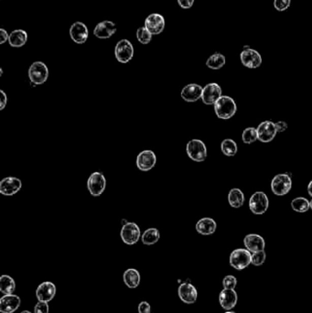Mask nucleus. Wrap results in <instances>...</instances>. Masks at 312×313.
<instances>
[{
	"label": "nucleus",
	"instance_id": "1",
	"mask_svg": "<svg viewBox=\"0 0 312 313\" xmlns=\"http://www.w3.org/2000/svg\"><path fill=\"white\" fill-rule=\"evenodd\" d=\"M236 104L233 98L230 96H221L214 104V111L216 116L221 119L227 120L233 118L236 113Z\"/></svg>",
	"mask_w": 312,
	"mask_h": 313
},
{
	"label": "nucleus",
	"instance_id": "2",
	"mask_svg": "<svg viewBox=\"0 0 312 313\" xmlns=\"http://www.w3.org/2000/svg\"><path fill=\"white\" fill-rule=\"evenodd\" d=\"M49 77V70L46 64L42 62L33 63L28 69V78L30 82L40 86L46 82Z\"/></svg>",
	"mask_w": 312,
	"mask_h": 313
},
{
	"label": "nucleus",
	"instance_id": "3",
	"mask_svg": "<svg viewBox=\"0 0 312 313\" xmlns=\"http://www.w3.org/2000/svg\"><path fill=\"white\" fill-rule=\"evenodd\" d=\"M251 258L252 254L247 249H235L230 255V265L237 270H243L251 264Z\"/></svg>",
	"mask_w": 312,
	"mask_h": 313
},
{
	"label": "nucleus",
	"instance_id": "4",
	"mask_svg": "<svg viewBox=\"0 0 312 313\" xmlns=\"http://www.w3.org/2000/svg\"><path fill=\"white\" fill-rule=\"evenodd\" d=\"M186 151L189 158L197 162L204 161L207 158V149L205 144L200 139L189 141Z\"/></svg>",
	"mask_w": 312,
	"mask_h": 313
},
{
	"label": "nucleus",
	"instance_id": "5",
	"mask_svg": "<svg viewBox=\"0 0 312 313\" xmlns=\"http://www.w3.org/2000/svg\"><path fill=\"white\" fill-rule=\"evenodd\" d=\"M292 187L291 178L288 174H277L271 182V190L277 196L286 195Z\"/></svg>",
	"mask_w": 312,
	"mask_h": 313
},
{
	"label": "nucleus",
	"instance_id": "6",
	"mask_svg": "<svg viewBox=\"0 0 312 313\" xmlns=\"http://www.w3.org/2000/svg\"><path fill=\"white\" fill-rule=\"evenodd\" d=\"M106 181L104 174L99 172L92 173L87 181V189L91 195H101L106 190Z\"/></svg>",
	"mask_w": 312,
	"mask_h": 313
},
{
	"label": "nucleus",
	"instance_id": "7",
	"mask_svg": "<svg viewBox=\"0 0 312 313\" xmlns=\"http://www.w3.org/2000/svg\"><path fill=\"white\" fill-rule=\"evenodd\" d=\"M120 235L124 244L133 245L138 243L141 236V233H140V228L136 222H130L123 225Z\"/></svg>",
	"mask_w": 312,
	"mask_h": 313
},
{
	"label": "nucleus",
	"instance_id": "8",
	"mask_svg": "<svg viewBox=\"0 0 312 313\" xmlns=\"http://www.w3.org/2000/svg\"><path fill=\"white\" fill-rule=\"evenodd\" d=\"M116 60L121 64H128L134 56V47L129 40H121L116 43L115 48Z\"/></svg>",
	"mask_w": 312,
	"mask_h": 313
},
{
	"label": "nucleus",
	"instance_id": "9",
	"mask_svg": "<svg viewBox=\"0 0 312 313\" xmlns=\"http://www.w3.org/2000/svg\"><path fill=\"white\" fill-rule=\"evenodd\" d=\"M269 205V201L265 192L257 191L249 200V208L255 214H263L266 212Z\"/></svg>",
	"mask_w": 312,
	"mask_h": 313
},
{
	"label": "nucleus",
	"instance_id": "10",
	"mask_svg": "<svg viewBox=\"0 0 312 313\" xmlns=\"http://www.w3.org/2000/svg\"><path fill=\"white\" fill-rule=\"evenodd\" d=\"M240 59L243 66L249 69L258 68L262 64V57L257 50L244 47V50L240 54Z\"/></svg>",
	"mask_w": 312,
	"mask_h": 313
},
{
	"label": "nucleus",
	"instance_id": "11",
	"mask_svg": "<svg viewBox=\"0 0 312 313\" xmlns=\"http://www.w3.org/2000/svg\"><path fill=\"white\" fill-rule=\"evenodd\" d=\"M257 136L258 140L263 143H269L275 138L277 133L275 123L272 121H265L261 123L257 127Z\"/></svg>",
	"mask_w": 312,
	"mask_h": 313
},
{
	"label": "nucleus",
	"instance_id": "12",
	"mask_svg": "<svg viewBox=\"0 0 312 313\" xmlns=\"http://www.w3.org/2000/svg\"><path fill=\"white\" fill-rule=\"evenodd\" d=\"M21 187L22 182L18 178H4L0 182V193L5 196L14 195L20 191Z\"/></svg>",
	"mask_w": 312,
	"mask_h": 313
},
{
	"label": "nucleus",
	"instance_id": "13",
	"mask_svg": "<svg viewBox=\"0 0 312 313\" xmlns=\"http://www.w3.org/2000/svg\"><path fill=\"white\" fill-rule=\"evenodd\" d=\"M157 162L156 154L152 150H143L137 158V167L141 172H148L155 167Z\"/></svg>",
	"mask_w": 312,
	"mask_h": 313
},
{
	"label": "nucleus",
	"instance_id": "14",
	"mask_svg": "<svg viewBox=\"0 0 312 313\" xmlns=\"http://www.w3.org/2000/svg\"><path fill=\"white\" fill-rule=\"evenodd\" d=\"M145 27L152 35L161 34L165 27V19L161 14H150L145 20Z\"/></svg>",
	"mask_w": 312,
	"mask_h": 313
},
{
	"label": "nucleus",
	"instance_id": "15",
	"mask_svg": "<svg viewBox=\"0 0 312 313\" xmlns=\"http://www.w3.org/2000/svg\"><path fill=\"white\" fill-rule=\"evenodd\" d=\"M222 96V88L215 82H211L205 86L202 91V100L208 105L215 104Z\"/></svg>",
	"mask_w": 312,
	"mask_h": 313
},
{
	"label": "nucleus",
	"instance_id": "16",
	"mask_svg": "<svg viewBox=\"0 0 312 313\" xmlns=\"http://www.w3.org/2000/svg\"><path fill=\"white\" fill-rule=\"evenodd\" d=\"M70 36L75 43L83 44L85 41H87L88 36H89V31H88L86 25L80 21L74 23L70 29Z\"/></svg>",
	"mask_w": 312,
	"mask_h": 313
},
{
	"label": "nucleus",
	"instance_id": "17",
	"mask_svg": "<svg viewBox=\"0 0 312 313\" xmlns=\"http://www.w3.org/2000/svg\"><path fill=\"white\" fill-rule=\"evenodd\" d=\"M21 300L14 294L3 296L0 300V312L13 313L19 309Z\"/></svg>",
	"mask_w": 312,
	"mask_h": 313
},
{
	"label": "nucleus",
	"instance_id": "18",
	"mask_svg": "<svg viewBox=\"0 0 312 313\" xmlns=\"http://www.w3.org/2000/svg\"><path fill=\"white\" fill-rule=\"evenodd\" d=\"M179 297L184 303L193 304L197 300L198 292L196 288L191 283H182L178 290Z\"/></svg>",
	"mask_w": 312,
	"mask_h": 313
},
{
	"label": "nucleus",
	"instance_id": "19",
	"mask_svg": "<svg viewBox=\"0 0 312 313\" xmlns=\"http://www.w3.org/2000/svg\"><path fill=\"white\" fill-rule=\"evenodd\" d=\"M56 294V287L52 282H43L38 287L36 297L39 301L49 302L53 300Z\"/></svg>",
	"mask_w": 312,
	"mask_h": 313
},
{
	"label": "nucleus",
	"instance_id": "20",
	"mask_svg": "<svg viewBox=\"0 0 312 313\" xmlns=\"http://www.w3.org/2000/svg\"><path fill=\"white\" fill-rule=\"evenodd\" d=\"M203 88L197 83H190L188 86L183 87L181 91V98L186 102H196L202 98Z\"/></svg>",
	"mask_w": 312,
	"mask_h": 313
},
{
	"label": "nucleus",
	"instance_id": "21",
	"mask_svg": "<svg viewBox=\"0 0 312 313\" xmlns=\"http://www.w3.org/2000/svg\"><path fill=\"white\" fill-rule=\"evenodd\" d=\"M115 32L116 26L115 23L110 20H105L97 24L93 30V35L99 39H108L113 36Z\"/></svg>",
	"mask_w": 312,
	"mask_h": 313
},
{
	"label": "nucleus",
	"instance_id": "22",
	"mask_svg": "<svg viewBox=\"0 0 312 313\" xmlns=\"http://www.w3.org/2000/svg\"><path fill=\"white\" fill-rule=\"evenodd\" d=\"M237 300H238L237 293L234 291V290L224 289L221 291L219 301H220V304L223 309H226V310L234 309L237 303Z\"/></svg>",
	"mask_w": 312,
	"mask_h": 313
},
{
	"label": "nucleus",
	"instance_id": "23",
	"mask_svg": "<svg viewBox=\"0 0 312 313\" xmlns=\"http://www.w3.org/2000/svg\"><path fill=\"white\" fill-rule=\"evenodd\" d=\"M243 245L246 247V249L252 253L258 252L265 249V240L262 236L256 235V234H251L247 235L243 239Z\"/></svg>",
	"mask_w": 312,
	"mask_h": 313
},
{
	"label": "nucleus",
	"instance_id": "24",
	"mask_svg": "<svg viewBox=\"0 0 312 313\" xmlns=\"http://www.w3.org/2000/svg\"><path fill=\"white\" fill-rule=\"evenodd\" d=\"M217 224L211 218H202L196 223V231L202 236L212 235L216 231Z\"/></svg>",
	"mask_w": 312,
	"mask_h": 313
},
{
	"label": "nucleus",
	"instance_id": "25",
	"mask_svg": "<svg viewBox=\"0 0 312 313\" xmlns=\"http://www.w3.org/2000/svg\"><path fill=\"white\" fill-rule=\"evenodd\" d=\"M27 41H28V34L23 30H16L10 34L9 42L10 46L15 48L22 47L26 44Z\"/></svg>",
	"mask_w": 312,
	"mask_h": 313
},
{
	"label": "nucleus",
	"instance_id": "26",
	"mask_svg": "<svg viewBox=\"0 0 312 313\" xmlns=\"http://www.w3.org/2000/svg\"><path fill=\"white\" fill-rule=\"evenodd\" d=\"M123 280L124 284L130 289H136L140 283V274L137 269L129 268L124 271Z\"/></svg>",
	"mask_w": 312,
	"mask_h": 313
},
{
	"label": "nucleus",
	"instance_id": "27",
	"mask_svg": "<svg viewBox=\"0 0 312 313\" xmlns=\"http://www.w3.org/2000/svg\"><path fill=\"white\" fill-rule=\"evenodd\" d=\"M228 202L233 208L237 209L242 207L244 203V195H243V191L236 188L232 189L228 195Z\"/></svg>",
	"mask_w": 312,
	"mask_h": 313
},
{
	"label": "nucleus",
	"instance_id": "28",
	"mask_svg": "<svg viewBox=\"0 0 312 313\" xmlns=\"http://www.w3.org/2000/svg\"><path fill=\"white\" fill-rule=\"evenodd\" d=\"M15 290H16V283L12 277L8 275H3L0 277V291L3 294L5 295L13 294Z\"/></svg>",
	"mask_w": 312,
	"mask_h": 313
},
{
	"label": "nucleus",
	"instance_id": "29",
	"mask_svg": "<svg viewBox=\"0 0 312 313\" xmlns=\"http://www.w3.org/2000/svg\"><path fill=\"white\" fill-rule=\"evenodd\" d=\"M160 237H161L160 231L157 228H148L144 232L141 239L144 245H152L160 240Z\"/></svg>",
	"mask_w": 312,
	"mask_h": 313
},
{
	"label": "nucleus",
	"instance_id": "30",
	"mask_svg": "<svg viewBox=\"0 0 312 313\" xmlns=\"http://www.w3.org/2000/svg\"><path fill=\"white\" fill-rule=\"evenodd\" d=\"M226 60L225 57L221 53H214L209 57V59L207 60L206 65L208 68L211 70H220L223 68L225 65Z\"/></svg>",
	"mask_w": 312,
	"mask_h": 313
},
{
	"label": "nucleus",
	"instance_id": "31",
	"mask_svg": "<svg viewBox=\"0 0 312 313\" xmlns=\"http://www.w3.org/2000/svg\"><path fill=\"white\" fill-rule=\"evenodd\" d=\"M221 150L222 152L227 156V157H234V155L237 153V145L233 139H225L221 144Z\"/></svg>",
	"mask_w": 312,
	"mask_h": 313
},
{
	"label": "nucleus",
	"instance_id": "32",
	"mask_svg": "<svg viewBox=\"0 0 312 313\" xmlns=\"http://www.w3.org/2000/svg\"><path fill=\"white\" fill-rule=\"evenodd\" d=\"M291 207L294 211H296L298 213H306L307 210L310 208L309 202L304 197H298V198L294 199L291 203Z\"/></svg>",
	"mask_w": 312,
	"mask_h": 313
},
{
	"label": "nucleus",
	"instance_id": "33",
	"mask_svg": "<svg viewBox=\"0 0 312 313\" xmlns=\"http://www.w3.org/2000/svg\"><path fill=\"white\" fill-rule=\"evenodd\" d=\"M242 139L245 144H252L258 139L257 130L254 127H248L244 129L242 135Z\"/></svg>",
	"mask_w": 312,
	"mask_h": 313
},
{
	"label": "nucleus",
	"instance_id": "34",
	"mask_svg": "<svg viewBox=\"0 0 312 313\" xmlns=\"http://www.w3.org/2000/svg\"><path fill=\"white\" fill-rule=\"evenodd\" d=\"M138 41L142 44H148L151 41L152 34L146 27H139L137 31Z\"/></svg>",
	"mask_w": 312,
	"mask_h": 313
},
{
	"label": "nucleus",
	"instance_id": "35",
	"mask_svg": "<svg viewBox=\"0 0 312 313\" xmlns=\"http://www.w3.org/2000/svg\"><path fill=\"white\" fill-rule=\"evenodd\" d=\"M266 253L264 250L262 251H258V252H255L253 253L252 258H251V264H253L254 266H262L263 264L265 263L266 261Z\"/></svg>",
	"mask_w": 312,
	"mask_h": 313
},
{
	"label": "nucleus",
	"instance_id": "36",
	"mask_svg": "<svg viewBox=\"0 0 312 313\" xmlns=\"http://www.w3.org/2000/svg\"><path fill=\"white\" fill-rule=\"evenodd\" d=\"M236 284H237L236 277L234 276H231V275L226 276L223 280V286L227 290H234L235 287H236Z\"/></svg>",
	"mask_w": 312,
	"mask_h": 313
},
{
	"label": "nucleus",
	"instance_id": "37",
	"mask_svg": "<svg viewBox=\"0 0 312 313\" xmlns=\"http://www.w3.org/2000/svg\"><path fill=\"white\" fill-rule=\"evenodd\" d=\"M291 0H274V7L277 11H285L289 9Z\"/></svg>",
	"mask_w": 312,
	"mask_h": 313
},
{
	"label": "nucleus",
	"instance_id": "38",
	"mask_svg": "<svg viewBox=\"0 0 312 313\" xmlns=\"http://www.w3.org/2000/svg\"><path fill=\"white\" fill-rule=\"evenodd\" d=\"M49 304L45 301H39L34 308L35 313H49Z\"/></svg>",
	"mask_w": 312,
	"mask_h": 313
},
{
	"label": "nucleus",
	"instance_id": "39",
	"mask_svg": "<svg viewBox=\"0 0 312 313\" xmlns=\"http://www.w3.org/2000/svg\"><path fill=\"white\" fill-rule=\"evenodd\" d=\"M151 307L147 301H142L138 305V312L139 313H150Z\"/></svg>",
	"mask_w": 312,
	"mask_h": 313
},
{
	"label": "nucleus",
	"instance_id": "40",
	"mask_svg": "<svg viewBox=\"0 0 312 313\" xmlns=\"http://www.w3.org/2000/svg\"><path fill=\"white\" fill-rule=\"evenodd\" d=\"M7 104H8V96L3 90H0V110L5 108Z\"/></svg>",
	"mask_w": 312,
	"mask_h": 313
},
{
	"label": "nucleus",
	"instance_id": "41",
	"mask_svg": "<svg viewBox=\"0 0 312 313\" xmlns=\"http://www.w3.org/2000/svg\"><path fill=\"white\" fill-rule=\"evenodd\" d=\"M178 3L180 6V8H182L184 9H191L193 7L194 0H178Z\"/></svg>",
	"mask_w": 312,
	"mask_h": 313
},
{
	"label": "nucleus",
	"instance_id": "42",
	"mask_svg": "<svg viewBox=\"0 0 312 313\" xmlns=\"http://www.w3.org/2000/svg\"><path fill=\"white\" fill-rule=\"evenodd\" d=\"M10 35L4 29H0V44H4L6 41H9Z\"/></svg>",
	"mask_w": 312,
	"mask_h": 313
},
{
	"label": "nucleus",
	"instance_id": "43",
	"mask_svg": "<svg viewBox=\"0 0 312 313\" xmlns=\"http://www.w3.org/2000/svg\"><path fill=\"white\" fill-rule=\"evenodd\" d=\"M275 127H276V130L277 133H281V132H284L287 130L288 128V124L284 122V121H279V122L275 123Z\"/></svg>",
	"mask_w": 312,
	"mask_h": 313
},
{
	"label": "nucleus",
	"instance_id": "44",
	"mask_svg": "<svg viewBox=\"0 0 312 313\" xmlns=\"http://www.w3.org/2000/svg\"><path fill=\"white\" fill-rule=\"evenodd\" d=\"M307 192H308V194L312 197V181L308 183V186H307Z\"/></svg>",
	"mask_w": 312,
	"mask_h": 313
},
{
	"label": "nucleus",
	"instance_id": "45",
	"mask_svg": "<svg viewBox=\"0 0 312 313\" xmlns=\"http://www.w3.org/2000/svg\"><path fill=\"white\" fill-rule=\"evenodd\" d=\"M21 313H32V312H30V311H28V310H24V311H22V312Z\"/></svg>",
	"mask_w": 312,
	"mask_h": 313
},
{
	"label": "nucleus",
	"instance_id": "46",
	"mask_svg": "<svg viewBox=\"0 0 312 313\" xmlns=\"http://www.w3.org/2000/svg\"><path fill=\"white\" fill-rule=\"evenodd\" d=\"M309 206H310V209L312 210V200L309 202Z\"/></svg>",
	"mask_w": 312,
	"mask_h": 313
},
{
	"label": "nucleus",
	"instance_id": "47",
	"mask_svg": "<svg viewBox=\"0 0 312 313\" xmlns=\"http://www.w3.org/2000/svg\"><path fill=\"white\" fill-rule=\"evenodd\" d=\"M225 313H235V312H233V311H227V312H225Z\"/></svg>",
	"mask_w": 312,
	"mask_h": 313
}]
</instances>
